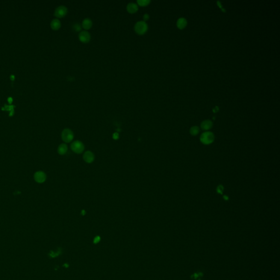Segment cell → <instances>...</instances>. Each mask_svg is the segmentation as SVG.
<instances>
[{
  "label": "cell",
  "instance_id": "obj_1",
  "mask_svg": "<svg viewBox=\"0 0 280 280\" xmlns=\"http://www.w3.org/2000/svg\"><path fill=\"white\" fill-rule=\"evenodd\" d=\"M148 29V24L143 20L138 21L135 25L134 30L139 35H143Z\"/></svg>",
  "mask_w": 280,
  "mask_h": 280
},
{
  "label": "cell",
  "instance_id": "obj_2",
  "mask_svg": "<svg viewBox=\"0 0 280 280\" xmlns=\"http://www.w3.org/2000/svg\"><path fill=\"white\" fill-rule=\"evenodd\" d=\"M215 140L214 134L210 131H206L200 136V141L204 144H209Z\"/></svg>",
  "mask_w": 280,
  "mask_h": 280
},
{
  "label": "cell",
  "instance_id": "obj_3",
  "mask_svg": "<svg viewBox=\"0 0 280 280\" xmlns=\"http://www.w3.org/2000/svg\"><path fill=\"white\" fill-rule=\"evenodd\" d=\"M73 137L74 135L73 132L69 129H65L62 132L61 138L63 141L66 143L71 142L73 139Z\"/></svg>",
  "mask_w": 280,
  "mask_h": 280
},
{
  "label": "cell",
  "instance_id": "obj_4",
  "mask_svg": "<svg viewBox=\"0 0 280 280\" xmlns=\"http://www.w3.org/2000/svg\"><path fill=\"white\" fill-rule=\"evenodd\" d=\"M71 149L75 153L77 154L82 153L84 150V146L83 143L79 141H76L72 143Z\"/></svg>",
  "mask_w": 280,
  "mask_h": 280
},
{
  "label": "cell",
  "instance_id": "obj_5",
  "mask_svg": "<svg viewBox=\"0 0 280 280\" xmlns=\"http://www.w3.org/2000/svg\"><path fill=\"white\" fill-rule=\"evenodd\" d=\"M67 12H68V9L65 6H59L58 8H56L54 13V15L57 18H63L67 14Z\"/></svg>",
  "mask_w": 280,
  "mask_h": 280
},
{
  "label": "cell",
  "instance_id": "obj_6",
  "mask_svg": "<svg viewBox=\"0 0 280 280\" xmlns=\"http://www.w3.org/2000/svg\"><path fill=\"white\" fill-rule=\"evenodd\" d=\"M79 40L81 42H83L84 43H88L90 41L91 39V35L89 32L88 31L83 30L81 31L78 35Z\"/></svg>",
  "mask_w": 280,
  "mask_h": 280
},
{
  "label": "cell",
  "instance_id": "obj_7",
  "mask_svg": "<svg viewBox=\"0 0 280 280\" xmlns=\"http://www.w3.org/2000/svg\"><path fill=\"white\" fill-rule=\"evenodd\" d=\"M46 179H47V176L46 173L41 171L36 172L34 175V179L36 182L38 183H42L44 182L46 180Z\"/></svg>",
  "mask_w": 280,
  "mask_h": 280
},
{
  "label": "cell",
  "instance_id": "obj_8",
  "mask_svg": "<svg viewBox=\"0 0 280 280\" xmlns=\"http://www.w3.org/2000/svg\"><path fill=\"white\" fill-rule=\"evenodd\" d=\"M83 159L87 163H91L95 159L94 154L90 151H87L83 155Z\"/></svg>",
  "mask_w": 280,
  "mask_h": 280
},
{
  "label": "cell",
  "instance_id": "obj_9",
  "mask_svg": "<svg viewBox=\"0 0 280 280\" xmlns=\"http://www.w3.org/2000/svg\"><path fill=\"white\" fill-rule=\"evenodd\" d=\"M126 10L129 13L134 14L137 12L138 10V6L137 3L130 2L126 6Z\"/></svg>",
  "mask_w": 280,
  "mask_h": 280
},
{
  "label": "cell",
  "instance_id": "obj_10",
  "mask_svg": "<svg viewBox=\"0 0 280 280\" xmlns=\"http://www.w3.org/2000/svg\"><path fill=\"white\" fill-rule=\"evenodd\" d=\"M93 26L92 20L89 18H85L82 21V26L85 30H89Z\"/></svg>",
  "mask_w": 280,
  "mask_h": 280
},
{
  "label": "cell",
  "instance_id": "obj_11",
  "mask_svg": "<svg viewBox=\"0 0 280 280\" xmlns=\"http://www.w3.org/2000/svg\"><path fill=\"white\" fill-rule=\"evenodd\" d=\"M213 123L210 120H205L201 123V128L203 130H209L212 128Z\"/></svg>",
  "mask_w": 280,
  "mask_h": 280
},
{
  "label": "cell",
  "instance_id": "obj_12",
  "mask_svg": "<svg viewBox=\"0 0 280 280\" xmlns=\"http://www.w3.org/2000/svg\"><path fill=\"white\" fill-rule=\"evenodd\" d=\"M187 25V21L184 18H180L177 21V26L179 29H183Z\"/></svg>",
  "mask_w": 280,
  "mask_h": 280
},
{
  "label": "cell",
  "instance_id": "obj_13",
  "mask_svg": "<svg viewBox=\"0 0 280 280\" xmlns=\"http://www.w3.org/2000/svg\"><path fill=\"white\" fill-rule=\"evenodd\" d=\"M50 26L53 30H58L61 27V22L59 19H54L50 23Z\"/></svg>",
  "mask_w": 280,
  "mask_h": 280
},
{
  "label": "cell",
  "instance_id": "obj_14",
  "mask_svg": "<svg viewBox=\"0 0 280 280\" xmlns=\"http://www.w3.org/2000/svg\"><path fill=\"white\" fill-rule=\"evenodd\" d=\"M67 150H68V148H67V145L66 144L62 143V144H61L58 147V152L60 155H64L67 152Z\"/></svg>",
  "mask_w": 280,
  "mask_h": 280
},
{
  "label": "cell",
  "instance_id": "obj_15",
  "mask_svg": "<svg viewBox=\"0 0 280 280\" xmlns=\"http://www.w3.org/2000/svg\"><path fill=\"white\" fill-rule=\"evenodd\" d=\"M200 132V129L197 126H192L190 129V133L193 136H196Z\"/></svg>",
  "mask_w": 280,
  "mask_h": 280
},
{
  "label": "cell",
  "instance_id": "obj_16",
  "mask_svg": "<svg viewBox=\"0 0 280 280\" xmlns=\"http://www.w3.org/2000/svg\"><path fill=\"white\" fill-rule=\"evenodd\" d=\"M150 3V0H137V5L141 7L148 6Z\"/></svg>",
  "mask_w": 280,
  "mask_h": 280
},
{
  "label": "cell",
  "instance_id": "obj_17",
  "mask_svg": "<svg viewBox=\"0 0 280 280\" xmlns=\"http://www.w3.org/2000/svg\"><path fill=\"white\" fill-rule=\"evenodd\" d=\"M73 29L75 31H81V25L78 23H76L73 25Z\"/></svg>",
  "mask_w": 280,
  "mask_h": 280
},
{
  "label": "cell",
  "instance_id": "obj_18",
  "mask_svg": "<svg viewBox=\"0 0 280 280\" xmlns=\"http://www.w3.org/2000/svg\"><path fill=\"white\" fill-rule=\"evenodd\" d=\"M143 21H145V22H146V21H147V20H148V19H149V14H147V13L144 14L143 15Z\"/></svg>",
  "mask_w": 280,
  "mask_h": 280
},
{
  "label": "cell",
  "instance_id": "obj_19",
  "mask_svg": "<svg viewBox=\"0 0 280 280\" xmlns=\"http://www.w3.org/2000/svg\"><path fill=\"white\" fill-rule=\"evenodd\" d=\"M112 137H113V139L115 140H117L118 139H119V134L117 133V132H114L112 135Z\"/></svg>",
  "mask_w": 280,
  "mask_h": 280
},
{
  "label": "cell",
  "instance_id": "obj_20",
  "mask_svg": "<svg viewBox=\"0 0 280 280\" xmlns=\"http://www.w3.org/2000/svg\"><path fill=\"white\" fill-rule=\"evenodd\" d=\"M223 191V187L222 186V185H219L217 188V191L219 193H221L222 194V191Z\"/></svg>",
  "mask_w": 280,
  "mask_h": 280
},
{
  "label": "cell",
  "instance_id": "obj_21",
  "mask_svg": "<svg viewBox=\"0 0 280 280\" xmlns=\"http://www.w3.org/2000/svg\"><path fill=\"white\" fill-rule=\"evenodd\" d=\"M100 238L99 236H96L95 238H94V242L95 243V244L96 243H97V242H99L100 241Z\"/></svg>",
  "mask_w": 280,
  "mask_h": 280
},
{
  "label": "cell",
  "instance_id": "obj_22",
  "mask_svg": "<svg viewBox=\"0 0 280 280\" xmlns=\"http://www.w3.org/2000/svg\"><path fill=\"white\" fill-rule=\"evenodd\" d=\"M81 214H82L83 215H85V211L84 210H82V211Z\"/></svg>",
  "mask_w": 280,
  "mask_h": 280
},
{
  "label": "cell",
  "instance_id": "obj_23",
  "mask_svg": "<svg viewBox=\"0 0 280 280\" xmlns=\"http://www.w3.org/2000/svg\"><path fill=\"white\" fill-rule=\"evenodd\" d=\"M12 98H11V97H9V98L8 99V101L10 103H11V102H12Z\"/></svg>",
  "mask_w": 280,
  "mask_h": 280
}]
</instances>
